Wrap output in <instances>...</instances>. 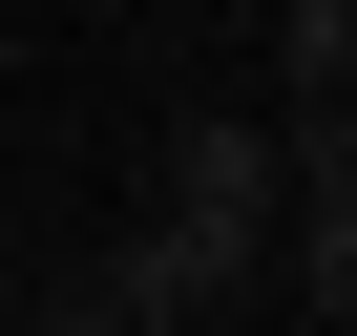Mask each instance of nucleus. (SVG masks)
Segmentation results:
<instances>
[{
	"instance_id": "nucleus-1",
	"label": "nucleus",
	"mask_w": 357,
	"mask_h": 336,
	"mask_svg": "<svg viewBox=\"0 0 357 336\" xmlns=\"http://www.w3.org/2000/svg\"><path fill=\"white\" fill-rule=\"evenodd\" d=\"M63 315H147V336H190V315H273V231L126 211V252H84V273H63Z\"/></svg>"
},
{
	"instance_id": "nucleus-2",
	"label": "nucleus",
	"mask_w": 357,
	"mask_h": 336,
	"mask_svg": "<svg viewBox=\"0 0 357 336\" xmlns=\"http://www.w3.org/2000/svg\"><path fill=\"white\" fill-rule=\"evenodd\" d=\"M147 211H211V231H273V211H294V147H273V126H231V105H190V126L147 147Z\"/></svg>"
},
{
	"instance_id": "nucleus-3",
	"label": "nucleus",
	"mask_w": 357,
	"mask_h": 336,
	"mask_svg": "<svg viewBox=\"0 0 357 336\" xmlns=\"http://www.w3.org/2000/svg\"><path fill=\"white\" fill-rule=\"evenodd\" d=\"M273 315L357 336V211H273Z\"/></svg>"
},
{
	"instance_id": "nucleus-4",
	"label": "nucleus",
	"mask_w": 357,
	"mask_h": 336,
	"mask_svg": "<svg viewBox=\"0 0 357 336\" xmlns=\"http://www.w3.org/2000/svg\"><path fill=\"white\" fill-rule=\"evenodd\" d=\"M273 84L294 105H357V0H273Z\"/></svg>"
},
{
	"instance_id": "nucleus-5",
	"label": "nucleus",
	"mask_w": 357,
	"mask_h": 336,
	"mask_svg": "<svg viewBox=\"0 0 357 336\" xmlns=\"http://www.w3.org/2000/svg\"><path fill=\"white\" fill-rule=\"evenodd\" d=\"M273 147H294V211H357V105H294Z\"/></svg>"
},
{
	"instance_id": "nucleus-6",
	"label": "nucleus",
	"mask_w": 357,
	"mask_h": 336,
	"mask_svg": "<svg viewBox=\"0 0 357 336\" xmlns=\"http://www.w3.org/2000/svg\"><path fill=\"white\" fill-rule=\"evenodd\" d=\"M231 22H273V0H231Z\"/></svg>"
}]
</instances>
